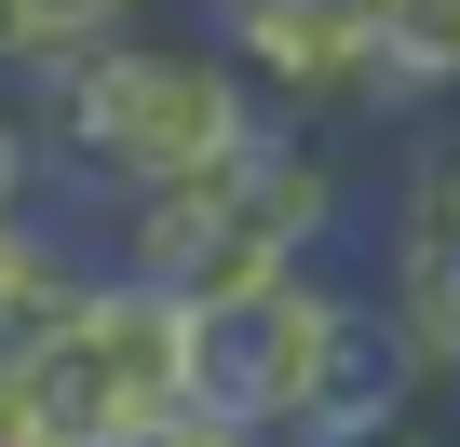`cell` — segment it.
Returning <instances> with one entry per match:
<instances>
[{"mask_svg":"<svg viewBox=\"0 0 460 447\" xmlns=\"http://www.w3.org/2000/svg\"><path fill=\"white\" fill-rule=\"evenodd\" d=\"M28 122H41V149H55L82 190H109V217H122V203H149V190L230 176L285 109L230 68L217 41L136 28V41H95L82 68H55V82L28 95Z\"/></svg>","mask_w":460,"mask_h":447,"instance_id":"cell-1","label":"cell"},{"mask_svg":"<svg viewBox=\"0 0 460 447\" xmlns=\"http://www.w3.org/2000/svg\"><path fill=\"white\" fill-rule=\"evenodd\" d=\"M312 14H339V28H352V41L379 55V41H393V14H406V0H312Z\"/></svg>","mask_w":460,"mask_h":447,"instance_id":"cell-10","label":"cell"},{"mask_svg":"<svg viewBox=\"0 0 460 447\" xmlns=\"http://www.w3.org/2000/svg\"><path fill=\"white\" fill-rule=\"evenodd\" d=\"M55 258H68V231H55V217H41V203H0V312H14Z\"/></svg>","mask_w":460,"mask_h":447,"instance_id":"cell-8","label":"cell"},{"mask_svg":"<svg viewBox=\"0 0 460 447\" xmlns=\"http://www.w3.org/2000/svg\"><path fill=\"white\" fill-rule=\"evenodd\" d=\"M325 447H447V434H433V407H420V420H379V434H325Z\"/></svg>","mask_w":460,"mask_h":447,"instance_id":"cell-11","label":"cell"},{"mask_svg":"<svg viewBox=\"0 0 460 447\" xmlns=\"http://www.w3.org/2000/svg\"><path fill=\"white\" fill-rule=\"evenodd\" d=\"M203 41L244 68L285 122H312V136H339V122H406L393 68H379L339 14H312V0H203Z\"/></svg>","mask_w":460,"mask_h":447,"instance_id":"cell-3","label":"cell"},{"mask_svg":"<svg viewBox=\"0 0 460 447\" xmlns=\"http://www.w3.org/2000/svg\"><path fill=\"white\" fill-rule=\"evenodd\" d=\"M339 299L325 272H258L190 312V420L230 434V447H298L312 420V380H325V339H339Z\"/></svg>","mask_w":460,"mask_h":447,"instance_id":"cell-2","label":"cell"},{"mask_svg":"<svg viewBox=\"0 0 460 447\" xmlns=\"http://www.w3.org/2000/svg\"><path fill=\"white\" fill-rule=\"evenodd\" d=\"M447 366L420 353V326L379 299V285H352L339 299V339H325V380H312V420H298V447H325V434H379V420H420V393H433Z\"/></svg>","mask_w":460,"mask_h":447,"instance_id":"cell-5","label":"cell"},{"mask_svg":"<svg viewBox=\"0 0 460 447\" xmlns=\"http://www.w3.org/2000/svg\"><path fill=\"white\" fill-rule=\"evenodd\" d=\"M379 68H393V95H406V109L460 95V0H406L393 41H379Z\"/></svg>","mask_w":460,"mask_h":447,"instance_id":"cell-7","label":"cell"},{"mask_svg":"<svg viewBox=\"0 0 460 447\" xmlns=\"http://www.w3.org/2000/svg\"><path fill=\"white\" fill-rule=\"evenodd\" d=\"M217 447H230V434H217Z\"/></svg>","mask_w":460,"mask_h":447,"instance_id":"cell-12","label":"cell"},{"mask_svg":"<svg viewBox=\"0 0 460 447\" xmlns=\"http://www.w3.org/2000/svg\"><path fill=\"white\" fill-rule=\"evenodd\" d=\"M379 299L420 326V353L460 380V122L447 136H420L406 149V176H393V217H379Z\"/></svg>","mask_w":460,"mask_h":447,"instance_id":"cell-4","label":"cell"},{"mask_svg":"<svg viewBox=\"0 0 460 447\" xmlns=\"http://www.w3.org/2000/svg\"><path fill=\"white\" fill-rule=\"evenodd\" d=\"M41 163H55L41 122H28V109H0V203H41Z\"/></svg>","mask_w":460,"mask_h":447,"instance_id":"cell-9","label":"cell"},{"mask_svg":"<svg viewBox=\"0 0 460 447\" xmlns=\"http://www.w3.org/2000/svg\"><path fill=\"white\" fill-rule=\"evenodd\" d=\"M149 28V0H0V82H55V68H82L95 41H136Z\"/></svg>","mask_w":460,"mask_h":447,"instance_id":"cell-6","label":"cell"}]
</instances>
